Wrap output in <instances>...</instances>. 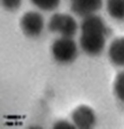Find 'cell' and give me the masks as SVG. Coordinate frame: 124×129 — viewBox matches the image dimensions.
Masks as SVG:
<instances>
[{
  "mask_svg": "<svg viewBox=\"0 0 124 129\" xmlns=\"http://www.w3.org/2000/svg\"><path fill=\"white\" fill-rule=\"evenodd\" d=\"M72 120L76 127L90 129L95 126L97 117L91 108L86 105H81L73 110L72 114Z\"/></svg>",
  "mask_w": 124,
  "mask_h": 129,
  "instance_id": "5b68a950",
  "label": "cell"
},
{
  "mask_svg": "<svg viewBox=\"0 0 124 129\" xmlns=\"http://www.w3.org/2000/svg\"><path fill=\"white\" fill-rule=\"evenodd\" d=\"M72 1H75V0H72Z\"/></svg>",
  "mask_w": 124,
  "mask_h": 129,
  "instance_id": "4fadbf2b",
  "label": "cell"
},
{
  "mask_svg": "<svg viewBox=\"0 0 124 129\" xmlns=\"http://www.w3.org/2000/svg\"><path fill=\"white\" fill-rule=\"evenodd\" d=\"M103 0H75L72 1L71 9L76 15L84 16L95 14L102 8Z\"/></svg>",
  "mask_w": 124,
  "mask_h": 129,
  "instance_id": "8992f818",
  "label": "cell"
},
{
  "mask_svg": "<svg viewBox=\"0 0 124 129\" xmlns=\"http://www.w3.org/2000/svg\"><path fill=\"white\" fill-rule=\"evenodd\" d=\"M114 92L120 101L124 103V71L119 72L114 83Z\"/></svg>",
  "mask_w": 124,
  "mask_h": 129,
  "instance_id": "9c48e42d",
  "label": "cell"
},
{
  "mask_svg": "<svg viewBox=\"0 0 124 129\" xmlns=\"http://www.w3.org/2000/svg\"><path fill=\"white\" fill-rule=\"evenodd\" d=\"M108 55L114 64L124 66V37L115 39L109 45Z\"/></svg>",
  "mask_w": 124,
  "mask_h": 129,
  "instance_id": "52a82bcc",
  "label": "cell"
},
{
  "mask_svg": "<svg viewBox=\"0 0 124 129\" xmlns=\"http://www.w3.org/2000/svg\"><path fill=\"white\" fill-rule=\"evenodd\" d=\"M53 128H57V129H73L76 128L75 125L73 123H70L67 120H58L53 124Z\"/></svg>",
  "mask_w": 124,
  "mask_h": 129,
  "instance_id": "7c38bea8",
  "label": "cell"
},
{
  "mask_svg": "<svg viewBox=\"0 0 124 129\" xmlns=\"http://www.w3.org/2000/svg\"><path fill=\"white\" fill-rule=\"evenodd\" d=\"M52 54L61 64L71 63L78 56V46L72 37H64L54 41L52 45Z\"/></svg>",
  "mask_w": 124,
  "mask_h": 129,
  "instance_id": "7a4b0ae2",
  "label": "cell"
},
{
  "mask_svg": "<svg viewBox=\"0 0 124 129\" xmlns=\"http://www.w3.org/2000/svg\"><path fill=\"white\" fill-rule=\"evenodd\" d=\"M20 26L27 36H39L44 28V18L39 12L28 11L21 18Z\"/></svg>",
  "mask_w": 124,
  "mask_h": 129,
  "instance_id": "277c9868",
  "label": "cell"
},
{
  "mask_svg": "<svg viewBox=\"0 0 124 129\" xmlns=\"http://www.w3.org/2000/svg\"><path fill=\"white\" fill-rule=\"evenodd\" d=\"M22 0H1L2 5L8 10H16L22 5Z\"/></svg>",
  "mask_w": 124,
  "mask_h": 129,
  "instance_id": "8fae6325",
  "label": "cell"
},
{
  "mask_svg": "<svg viewBox=\"0 0 124 129\" xmlns=\"http://www.w3.org/2000/svg\"><path fill=\"white\" fill-rule=\"evenodd\" d=\"M79 44L83 51L90 56L99 55L103 51L108 34L105 22L96 14L84 17L80 24Z\"/></svg>",
  "mask_w": 124,
  "mask_h": 129,
  "instance_id": "6da1fadb",
  "label": "cell"
},
{
  "mask_svg": "<svg viewBox=\"0 0 124 129\" xmlns=\"http://www.w3.org/2000/svg\"><path fill=\"white\" fill-rule=\"evenodd\" d=\"M31 2L39 9L49 11L56 9L60 3V0H31Z\"/></svg>",
  "mask_w": 124,
  "mask_h": 129,
  "instance_id": "30bf717a",
  "label": "cell"
},
{
  "mask_svg": "<svg viewBox=\"0 0 124 129\" xmlns=\"http://www.w3.org/2000/svg\"><path fill=\"white\" fill-rule=\"evenodd\" d=\"M48 29L64 37H73L78 31V23L74 17L68 14L56 13L51 16Z\"/></svg>",
  "mask_w": 124,
  "mask_h": 129,
  "instance_id": "3957f363",
  "label": "cell"
},
{
  "mask_svg": "<svg viewBox=\"0 0 124 129\" xmlns=\"http://www.w3.org/2000/svg\"><path fill=\"white\" fill-rule=\"evenodd\" d=\"M106 8L109 15L115 20H124V0H107Z\"/></svg>",
  "mask_w": 124,
  "mask_h": 129,
  "instance_id": "ba28073f",
  "label": "cell"
}]
</instances>
